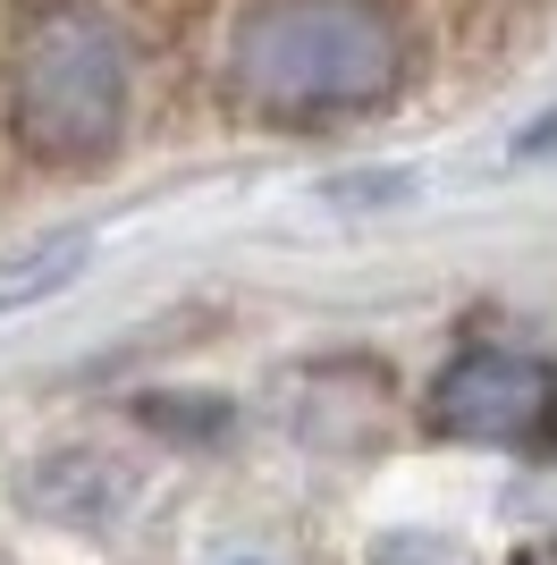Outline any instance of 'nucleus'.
Here are the masks:
<instances>
[{"instance_id":"nucleus-2","label":"nucleus","mask_w":557,"mask_h":565,"mask_svg":"<svg viewBox=\"0 0 557 565\" xmlns=\"http://www.w3.org/2000/svg\"><path fill=\"white\" fill-rule=\"evenodd\" d=\"M127 94L136 60L102 9L60 0L34 9L9 43V136L51 169H85L127 136Z\"/></svg>"},{"instance_id":"nucleus-3","label":"nucleus","mask_w":557,"mask_h":565,"mask_svg":"<svg viewBox=\"0 0 557 565\" xmlns=\"http://www.w3.org/2000/svg\"><path fill=\"white\" fill-rule=\"evenodd\" d=\"M431 430L464 448H540L557 430V372L524 347H464L431 380Z\"/></svg>"},{"instance_id":"nucleus-4","label":"nucleus","mask_w":557,"mask_h":565,"mask_svg":"<svg viewBox=\"0 0 557 565\" xmlns=\"http://www.w3.org/2000/svg\"><path fill=\"white\" fill-rule=\"evenodd\" d=\"M371 565H456V557H448L440 541H414V532H406V541H389V548H380Z\"/></svg>"},{"instance_id":"nucleus-1","label":"nucleus","mask_w":557,"mask_h":565,"mask_svg":"<svg viewBox=\"0 0 557 565\" xmlns=\"http://www.w3.org/2000/svg\"><path fill=\"white\" fill-rule=\"evenodd\" d=\"M406 34L380 0H254L229 34V94L271 127L364 118L397 94Z\"/></svg>"}]
</instances>
